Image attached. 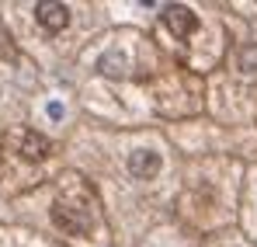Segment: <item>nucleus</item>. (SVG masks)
Here are the masks:
<instances>
[{"instance_id":"1","label":"nucleus","mask_w":257,"mask_h":247,"mask_svg":"<svg viewBox=\"0 0 257 247\" xmlns=\"http://www.w3.org/2000/svg\"><path fill=\"white\" fill-rule=\"evenodd\" d=\"M35 21L42 25L45 32L59 35V32L70 25V7L59 4V0H42V4H35Z\"/></svg>"},{"instance_id":"4","label":"nucleus","mask_w":257,"mask_h":247,"mask_svg":"<svg viewBox=\"0 0 257 247\" xmlns=\"http://www.w3.org/2000/svg\"><path fill=\"white\" fill-rule=\"evenodd\" d=\"M49 150H52V143L42 132H25L21 136V157L25 160H42V157H49Z\"/></svg>"},{"instance_id":"3","label":"nucleus","mask_w":257,"mask_h":247,"mask_svg":"<svg viewBox=\"0 0 257 247\" xmlns=\"http://www.w3.org/2000/svg\"><path fill=\"white\" fill-rule=\"evenodd\" d=\"M160 153H153V150H136V153H128V171L136 174V178H157L160 174Z\"/></svg>"},{"instance_id":"2","label":"nucleus","mask_w":257,"mask_h":247,"mask_svg":"<svg viewBox=\"0 0 257 247\" xmlns=\"http://www.w3.org/2000/svg\"><path fill=\"white\" fill-rule=\"evenodd\" d=\"M164 25H167V32H174V39H188L198 28V18H195L191 7L171 4V7H164Z\"/></svg>"}]
</instances>
